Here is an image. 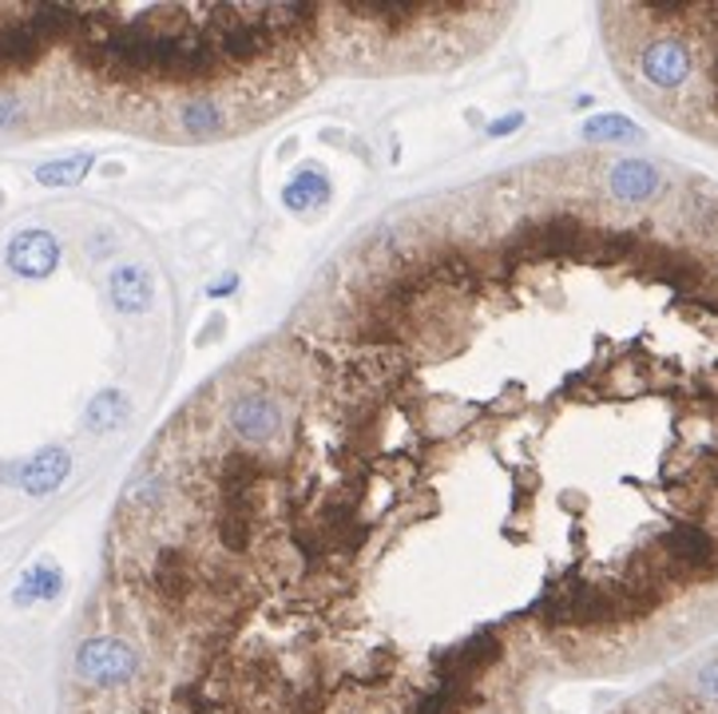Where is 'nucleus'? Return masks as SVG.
<instances>
[{
	"mask_svg": "<svg viewBox=\"0 0 718 714\" xmlns=\"http://www.w3.org/2000/svg\"><path fill=\"white\" fill-rule=\"evenodd\" d=\"M536 615L548 627H607V623H619V611H615L607 583L580 580V576H568V580L544 591L540 603H536Z\"/></svg>",
	"mask_w": 718,
	"mask_h": 714,
	"instance_id": "obj_1",
	"label": "nucleus"
},
{
	"mask_svg": "<svg viewBox=\"0 0 718 714\" xmlns=\"http://www.w3.org/2000/svg\"><path fill=\"white\" fill-rule=\"evenodd\" d=\"M588 242H592L588 223H580L575 215H556V218H544V223H528L521 235L512 238L504 254L512 262L580 259V254H588Z\"/></svg>",
	"mask_w": 718,
	"mask_h": 714,
	"instance_id": "obj_2",
	"label": "nucleus"
},
{
	"mask_svg": "<svg viewBox=\"0 0 718 714\" xmlns=\"http://www.w3.org/2000/svg\"><path fill=\"white\" fill-rule=\"evenodd\" d=\"M666 580H698L718 568V540L698 524H675L656 544Z\"/></svg>",
	"mask_w": 718,
	"mask_h": 714,
	"instance_id": "obj_3",
	"label": "nucleus"
},
{
	"mask_svg": "<svg viewBox=\"0 0 718 714\" xmlns=\"http://www.w3.org/2000/svg\"><path fill=\"white\" fill-rule=\"evenodd\" d=\"M76 671H80V679H88V683H95V687H119L139 671V655L132 651L124 639L100 635V639H88L80 647Z\"/></svg>",
	"mask_w": 718,
	"mask_h": 714,
	"instance_id": "obj_4",
	"label": "nucleus"
},
{
	"mask_svg": "<svg viewBox=\"0 0 718 714\" xmlns=\"http://www.w3.org/2000/svg\"><path fill=\"white\" fill-rule=\"evenodd\" d=\"M639 72H643L647 83H656V88L671 92V88L691 80V72H695V56H691L687 44L675 41V36H659V41L647 44L643 56H639Z\"/></svg>",
	"mask_w": 718,
	"mask_h": 714,
	"instance_id": "obj_5",
	"label": "nucleus"
},
{
	"mask_svg": "<svg viewBox=\"0 0 718 714\" xmlns=\"http://www.w3.org/2000/svg\"><path fill=\"white\" fill-rule=\"evenodd\" d=\"M500 659V639L492 632L485 635H472V639L457 643L453 651H445L437 659V671H441V683H460L469 687V679H477L480 671H489L492 662Z\"/></svg>",
	"mask_w": 718,
	"mask_h": 714,
	"instance_id": "obj_6",
	"label": "nucleus"
},
{
	"mask_svg": "<svg viewBox=\"0 0 718 714\" xmlns=\"http://www.w3.org/2000/svg\"><path fill=\"white\" fill-rule=\"evenodd\" d=\"M60 262V242L53 230H21L9 242V267L24 279H48Z\"/></svg>",
	"mask_w": 718,
	"mask_h": 714,
	"instance_id": "obj_7",
	"label": "nucleus"
},
{
	"mask_svg": "<svg viewBox=\"0 0 718 714\" xmlns=\"http://www.w3.org/2000/svg\"><path fill=\"white\" fill-rule=\"evenodd\" d=\"M262 480V461L250 453H230L223 465V500L230 517H254V488Z\"/></svg>",
	"mask_w": 718,
	"mask_h": 714,
	"instance_id": "obj_8",
	"label": "nucleus"
},
{
	"mask_svg": "<svg viewBox=\"0 0 718 714\" xmlns=\"http://www.w3.org/2000/svg\"><path fill=\"white\" fill-rule=\"evenodd\" d=\"M68 473H72V456H68V449H41L36 456H29V461H21L16 465V480L12 485H21L29 497H48V492H56V488L68 480Z\"/></svg>",
	"mask_w": 718,
	"mask_h": 714,
	"instance_id": "obj_9",
	"label": "nucleus"
},
{
	"mask_svg": "<svg viewBox=\"0 0 718 714\" xmlns=\"http://www.w3.org/2000/svg\"><path fill=\"white\" fill-rule=\"evenodd\" d=\"M278 405L262 394H242L239 401L230 405V429L242 437V441H271L278 433Z\"/></svg>",
	"mask_w": 718,
	"mask_h": 714,
	"instance_id": "obj_10",
	"label": "nucleus"
},
{
	"mask_svg": "<svg viewBox=\"0 0 718 714\" xmlns=\"http://www.w3.org/2000/svg\"><path fill=\"white\" fill-rule=\"evenodd\" d=\"M659 167L643 163V159H619V163L607 171V186L619 203H647V199L659 191Z\"/></svg>",
	"mask_w": 718,
	"mask_h": 714,
	"instance_id": "obj_11",
	"label": "nucleus"
},
{
	"mask_svg": "<svg viewBox=\"0 0 718 714\" xmlns=\"http://www.w3.org/2000/svg\"><path fill=\"white\" fill-rule=\"evenodd\" d=\"M107 291H112V302L119 314H144L156 298V282L147 274L144 267H119L107 282Z\"/></svg>",
	"mask_w": 718,
	"mask_h": 714,
	"instance_id": "obj_12",
	"label": "nucleus"
},
{
	"mask_svg": "<svg viewBox=\"0 0 718 714\" xmlns=\"http://www.w3.org/2000/svg\"><path fill=\"white\" fill-rule=\"evenodd\" d=\"M651 274L659 282H666L671 291H683V294H698L707 291V270L703 262L687 259V254H666V250H656V259H651Z\"/></svg>",
	"mask_w": 718,
	"mask_h": 714,
	"instance_id": "obj_13",
	"label": "nucleus"
},
{
	"mask_svg": "<svg viewBox=\"0 0 718 714\" xmlns=\"http://www.w3.org/2000/svg\"><path fill=\"white\" fill-rule=\"evenodd\" d=\"M151 580H156L159 596L171 603L187 600V591L195 588V571H191L187 556L179 548H163L156 559V571H151Z\"/></svg>",
	"mask_w": 718,
	"mask_h": 714,
	"instance_id": "obj_14",
	"label": "nucleus"
},
{
	"mask_svg": "<svg viewBox=\"0 0 718 714\" xmlns=\"http://www.w3.org/2000/svg\"><path fill=\"white\" fill-rule=\"evenodd\" d=\"M179 127L191 135H219L227 127V112H223L219 100H210V95H191L183 100L179 107Z\"/></svg>",
	"mask_w": 718,
	"mask_h": 714,
	"instance_id": "obj_15",
	"label": "nucleus"
},
{
	"mask_svg": "<svg viewBox=\"0 0 718 714\" xmlns=\"http://www.w3.org/2000/svg\"><path fill=\"white\" fill-rule=\"evenodd\" d=\"M64 588V576L60 568H56L53 559H41V564H32L29 571H24V580L16 583V591H12V600L16 603H36V600H56Z\"/></svg>",
	"mask_w": 718,
	"mask_h": 714,
	"instance_id": "obj_16",
	"label": "nucleus"
},
{
	"mask_svg": "<svg viewBox=\"0 0 718 714\" xmlns=\"http://www.w3.org/2000/svg\"><path fill=\"white\" fill-rule=\"evenodd\" d=\"M647 250V242L636 230H592V242H588V254L595 262H615V259H639Z\"/></svg>",
	"mask_w": 718,
	"mask_h": 714,
	"instance_id": "obj_17",
	"label": "nucleus"
},
{
	"mask_svg": "<svg viewBox=\"0 0 718 714\" xmlns=\"http://www.w3.org/2000/svg\"><path fill=\"white\" fill-rule=\"evenodd\" d=\"M326 199H330V179L322 175V171H298V175L286 183V207L298 211V215H306V211L322 207Z\"/></svg>",
	"mask_w": 718,
	"mask_h": 714,
	"instance_id": "obj_18",
	"label": "nucleus"
},
{
	"mask_svg": "<svg viewBox=\"0 0 718 714\" xmlns=\"http://www.w3.org/2000/svg\"><path fill=\"white\" fill-rule=\"evenodd\" d=\"M127 417H132V401L119 389H104V394H95L92 405H88V429L92 433H112V429L127 424Z\"/></svg>",
	"mask_w": 718,
	"mask_h": 714,
	"instance_id": "obj_19",
	"label": "nucleus"
},
{
	"mask_svg": "<svg viewBox=\"0 0 718 714\" xmlns=\"http://www.w3.org/2000/svg\"><path fill=\"white\" fill-rule=\"evenodd\" d=\"M583 139L588 144H636L639 139V127L627 120V115H592L588 124H583Z\"/></svg>",
	"mask_w": 718,
	"mask_h": 714,
	"instance_id": "obj_20",
	"label": "nucleus"
},
{
	"mask_svg": "<svg viewBox=\"0 0 718 714\" xmlns=\"http://www.w3.org/2000/svg\"><path fill=\"white\" fill-rule=\"evenodd\" d=\"M88 171H92V156H68V159H56V163H41L36 167V179L44 186H76Z\"/></svg>",
	"mask_w": 718,
	"mask_h": 714,
	"instance_id": "obj_21",
	"label": "nucleus"
},
{
	"mask_svg": "<svg viewBox=\"0 0 718 714\" xmlns=\"http://www.w3.org/2000/svg\"><path fill=\"white\" fill-rule=\"evenodd\" d=\"M354 12H357V16L386 21V24H406V21H413V16H421L417 4H362V9H354Z\"/></svg>",
	"mask_w": 718,
	"mask_h": 714,
	"instance_id": "obj_22",
	"label": "nucleus"
},
{
	"mask_svg": "<svg viewBox=\"0 0 718 714\" xmlns=\"http://www.w3.org/2000/svg\"><path fill=\"white\" fill-rule=\"evenodd\" d=\"M219 536H223V544H227L230 552H247V544H250V520L230 517V512H223V520H219Z\"/></svg>",
	"mask_w": 718,
	"mask_h": 714,
	"instance_id": "obj_23",
	"label": "nucleus"
},
{
	"mask_svg": "<svg viewBox=\"0 0 718 714\" xmlns=\"http://www.w3.org/2000/svg\"><path fill=\"white\" fill-rule=\"evenodd\" d=\"M695 691L703 694V699H710V703H718V659L703 662L695 675Z\"/></svg>",
	"mask_w": 718,
	"mask_h": 714,
	"instance_id": "obj_24",
	"label": "nucleus"
},
{
	"mask_svg": "<svg viewBox=\"0 0 718 714\" xmlns=\"http://www.w3.org/2000/svg\"><path fill=\"white\" fill-rule=\"evenodd\" d=\"M516 127H524V112H509V115H500V120H492V124H489V135L504 139V135H512Z\"/></svg>",
	"mask_w": 718,
	"mask_h": 714,
	"instance_id": "obj_25",
	"label": "nucleus"
},
{
	"mask_svg": "<svg viewBox=\"0 0 718 714\" xmlns=\"http://www.w3.org/2000/svg\"><path fill=\"white\" fill-rule=\"evenodd\" d=\"M16 120H21V104L16 100H0V132L9 124H16Z\"/></svg>",
	"mask_w": 718,
	"mask_h": 714,
	"instance_id": "obj_26",
	"label": "nucleus"
},
{
	"mask_svg": "<svg viewBox=\"0 0 718 714\" xmlns=\"http://www.w3.org/2000/svg\"><path fill=\"white\" fill-rule=\"evenodd\" d=\"M235 286H239V279H235V274H227V279H219L215 286H210V294H215V298H223V294H230Z\"/></svg>",
	"mask_w": 718,
	"mask_h": 714,
	"instance_id": "obj_27",
	"label": "nucleus"
},
{
	"mask_svg": "<svg viewBox=\"0 0 718 714\" xmlns=\"http://www.w3.org/2000/svg\"><path fill=\"white\" fill-rule=\"evenodd\" d=\"M715 95H718V56H715Z\"/></svg>",
	"mask_w": 718,
	"mask_h": 714,
	"instance_id": "obj_28",
	"label": "nucleus"
}]
</instances>
